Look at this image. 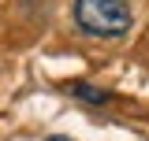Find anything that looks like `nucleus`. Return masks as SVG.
I'll use <instances>...</instances> for the list:
<instances>
[{"label":"nucleus","mask_w":149,"mask_h":141,"mask_svg":"<svg viewBox=\"0 0 149 141\" xmlns=\"http://www.w3.org/2000/svg\"><path fill=\"white\" fill-rule=\"evenodd\" d=\"M74 22L90 37H123L130 34V4L127 0H74Z\"/></svg>","instance_id":"f257e3e1"},{"label":"nucleus","mask_w":149,"mask_h":141,"mask_svg":"<svg viewBox=\"0 0 149 141\" xmlns=\"http://www.w3.org/2000/svg\"><path fill=\"white\" fill-rule=\"evenodd\" d=\"M45 141H71V138H63V134H52V138H45Z\"/></svg>","instance_id":"f03ea898"}]
</instances>
